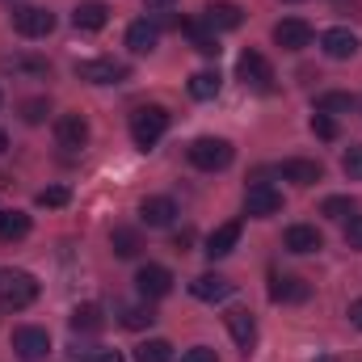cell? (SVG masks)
<instances>
[{"label": "cell", "mask_w": 362, "mask_h": 362, "mask_svg": "<svg viewBox=\"0 0 362 362\" xmlns=\"http://www.w3.org/2000/svg\"><path fill=\"white\" fill-rule=\"evenodd\" d=\"M135 362H173V346L165 337H152V341L135 346Z\"/></svg>", "instance_id": "29"}, {"label": "cell", "mask_w": 362, "mask_h": 362, "mask_svg": "<svg viewBox=\"0 0 362 362\" xmlns=\"http://www.w3.org/2000/svg\"><path fill=\"white\" fill-rule=\"evenodd\" d=\"M232 291H236V282L223 278V274H198V278L189 282V295L202 299V303H223Z\"/></svg>", "instance_id": "16"}, {"label": "cell", "mask_w": 362, "mask_h": 362, "mask_svg": "<svg viewBox=\"0 0 362 362\" xmlns=\"http://www.w3.org/2000/svg\"><path fill=\"white\" fill-rule=\"evenodd\" d=\"M282 245H286L291 253L308 257V253H320V249H325V236H320V228H312V223H291V228L282 232Z\"/></svg>", "instance_id": "15"}, {"label": "cell", "mask_w": 362, "mask_h": 362, "mask_svg": "<svg viewBox=\"0 0 362 362\" xmlns=\"http://www.w3.org/2000/svg\"><path fill=\"white\" fill-rule=\"evenodd\" d=\"M219 85H223L219 72H211V68H206V72H194V76H189V97H194V101H211V97H219Z\"/></svg>", "instance_id": "27"}, {"label": "cell", "mask_w": 362, "mask_h": 362, "mask_svg": "<svg viewBox=\"0 0 362 362\" xmlns=\"http://www.w3.org/2000/svg\"><path fill=\"white\" fill-rule=\"evenodd\" d=\"M72 25H76V30H85V34H97V30H105V25H110V8H105L101 0H81V4H76V13H72Z\"/></svg>", "instance_id": "22"}, {"label": "cell", "mask_w": 362, "mask_h": 362, "mask_svg": "<svg viewBox=\"0 0 362 362\" xmlns=\"http://www.w3.org/2000/svg\"><path fill=\"white\" fill-rule=\"evenodd\" d=\"M34 202H38V206H68L72 194H68V185H47V189H38Z\"/></svg>", "instance_id": "35"}, {"label": "cell", "mask_w": 362, "mask_h": 362, "mask_svg": "<svg viewBox=\"0 0 362 362\" xmlns=\"http://www.w3.org/2000/svg\"><path fill=\"white\" fill-rule=\"evenodd\" d=\"M274 42L282 51H303V47H312V25L303 17H282L274 25Z\"/></svg>", "instance_id": "12"}, {"label": "cell", "mask_w": 362, "mask_h": 362, "mask_svg": "<svg viewBox=\"0 0 362 362\" xmlns=\"http://www.w3.org/2000/svg\"><path fill=\"white\" fill-rule=\"evenodd\" d=\"M76 76L85 85H122L131 76V68L122 59H81L76 64Z\"/></svg>", "instance_id": "5"}, {"label": "cell", "mask_w": 362, "mask_h": 362, "mask_svg": "<svg viewBox=\"0 0 362 362\" xmlns=\"http://www.w3.org/2000/svg\"><path fill=\"white\" fill-rule=\"evenodd\" d=\"M177 0H144V8H152V13H165V8H173Z\"/></svg>", "instance_id": "41"}, {"label": "cell", "mask_w": 362, "mask_h": 362, "mask_svg": "<svg viewBox=\"0 0 362 362\" xmlns=\"http://www.w3.org/2000/svg\"><path fill=\"white\" fill-rule=\"evenodd\" d=\"M135 286H139V295H144L148 303H152V299H165V295L173 291V270L148 262V266H139V274H135Z\"/></svg>", "instance_id": "9"}, {"label": "cell", "mask_w": 362, "mask_h": 362, "mask_svg": "<svg viewBox=\"0 0 362 362\" xmlns=\"http://www.w3.org/2000/svg\"><path fill=\"white\" fill-rule=\"evenodd\" d=\"M185 156H189V165H194V169H202V173H219V169H228V165H232L236 148H232L228 139L202 135V139H194V144L185 148Z\"/></svg>", "instance_id": "2"}, {"label": "cell", "mask_w": 362, "mask_h": 362, "mask_svg": "<svg viewBox=\"0 0 362 362\" xmlns=\"http://www.w3.org/2000/svg\"><path fill=\"white\" fill-rule=\"evenodd\" d=\"M202 21L219 34V30H240L245 25V8L240 4H232V0H211L206 8H202Z\"/></svg>", "instance_id": "14"}, {"label": "cell", "mask_w": 362, "mask_h": 362, "mask_svg": "<svg viewBox=\"0 0 362 362\" xmlns=\"http://www.w3.org/2000/svg\"><path fill=\"white\" fill-rule=\"evenodd\" d=\"M4 68H8V72H21V76H47V72H51V64H47L42 55H8Z\"/></svg>", "instance_id": "28"}, {"label": "cell", "mask_w": 362, "mask_h": 362, "mask_svg": "<svg viewBox=\"0 0 362 362\" xmlns=\"http://www.w3.org/2000/svg\"><path fill=\"white\" fill-rule=\"evenodd\" d=\"M156 42H160V25H156V21L144 17V21H131V25H127V47H131L135 55H152Z\"/></svg>", "instance_id": "21"}, {"label": "cell", "mask_w": 362, "mask_h": 362, "mask_svg": "<svg viewBox=\"0 0 362 362\" xmlns=\"http://www.w3.org/2000/svg\"><path fill=\"white\" fill-rule=\"evenodd\" d=\"M72 329H76V333H101V329H105V312H101L97 303L72 308Z\"/></svg>", "instance_id": "25"}, {"label": "cell", "mask_w": 362, "mask_h": 362, "mask_svg": "<svg viewBox=\"0 0 362 362\" xmlns=\"http://www.w3.org/2000/svg\"><path fill=\"white\" fill-rule=\"evenodd\" d=\"M55 144L68 148V152H81L89 144V122L81 114H59L55 118Z\"/></svg>", "instance_id": "13"}, {"label": "cell", "mask_w": 362, "mask_h": 362, "mask_svg": "<svg viewBox=\"0 0 362 362\" xmlns=\"http://www.w3.org/2000/svg\"><path fill=\"white\" fill-rule=\"evenodd\" d=\"M346 245L350 249H362V215H350L346 219Z\"/></svg>", "instance_id": "36"}, {"label": "cell", "mask_w": 362, "mask_h": 362, "mask_svg": "<svg viewBox=\"0 0 362 362\" xmlns=\"http://www.w3.org/2000/svg\"><path fill=\"white\" fill-rule=\"evenodd\" d=\"M358 34H354V30H346V25H333V30H325V34H320V51H325V55H329V59H337V64H341V59H354V55H358Z\"/></svg>", "instance_id": "11"}, {"label": "cell", "mask_w": 362, "mask_h": 362, "mask_svg": "<svg viewBox=\"0 0 362 362\" xmlns=\"http://www.w3.org/2000/svg\"><path fill=\"white\" fill-rule=\"evenodd\" d=\"M236 245H240V219H232V223H219V228L206 236V249H202V253H206L211 262H219V257H228Z\"/></svg>", "instance_id": "20"}, {"label": "cell", "mask_w": 362, "mask_h": 362, "mask_svg": "<svg viewBox=\"0 0 362 362\" xmlns=\"http://www.w3.org/2000/svg\"><path fill=\"white\" fill-rule=\"evenodd\" d=\"M320 215H329V219H350V215H358V202H354L350 194H333V198L320 202Z\"/></svg>", "instance_id": "30"}, {"label": "cell", "mask_w": 362, "mask_h": 362, "mask_svg": "<svg viewBox=\"0 0 362 362\" xmlns=\"http://www.w3.org/2000/svg\"><path fill=\"white\" fill-rule=\"evenodd\" d=\"M30 236V215L25 211H0V245H13V240H25Z\"/></svg>", "instance_id": "23"}, {"label": "cell", "mask_w": 362, "mask_h": 362, "mask_svg": "<svg viewBox=\"0 0 362 362\" xmlns=\"http://www.w3.org/2000/svg\"><path fill=\"white\" fill-rule=\"evenodd\" d=\"M316 110L329 114V118H337V114L358 110V97H354V93H320V97H316Z\"/></svg>", "instance_id": "26"}, {"label": "cell", "mask_w": 362, "mask_h": 362, "mask_svg": "<svg viewBox=\"0 0 362 362\" xmlns=\"http://www.w3.org/2000/svg\"><path fill=\"white\" fill-rule=\"evenodd\" d=\"M89 362H122V354H118V350H105V346H93Z\"/></svg>", "instance_id": "38"}, {"label": "cell", "mask_w": 362, "mask_h": 362, "mask_svg": "<svg viewBox=\"0 0 362 362\" xmlns=\"http://www.w3.org/2000/svg\"><path fill=\"white\" fill-rule=\"evenodd\" d=\"M181 362H219V358H215V350H211V346H194V350H185V354H181Z\"/></svg>", "instance_id": "37"}, {"label": "cell", "mask_w": 362, "mask_h": 362, "mask_svg": "<svg viewBox=\"0 0 362 362\" xmlns=\"http://www.w3.org/2000/svg\"><path fill=\"white\" fill-rule=\"evenodd\" d=\"M165 131H169V110L165 105H139L131 114V139H135V148H144V152L156 148Z\"/></svg>", "instance_id": "1"}, {"label": "cell", "mask_w": 362, "mask_h": 362, "mask_svg": "<svg viewBox=\"0 0 362 362\" xmlns=\"http://www.w3.org/2000/svg\"><path fill=\"white\" fill-rule=\"evenodd\" d=\"M274 173H278L282 181H291V185H316V181L325 177L320 160H303V156H291V160H282Z\"/></svg>", "instance_id": "18"}, {"label": "cell", "mask_w": 362, "mask_h": 362, "mask_svg": "<svg viewBox=\"0 0 362 362\" xmlns=\"http://www.w3.org/2000/svg\"><path fill=\"white\" fill-rule=\"evenodd\" d=\"M13 354L21 362H42L51 354V333L47 329H34V325H21L13 333Z\"/></svg>", "instance_id": "7"}, {"label": "cell", "mask_w": 362, "mask_h": 362, "mask_svg": "<svg viewBox=\"0 0 362 362\" xmlns=\"http://www.w3.org/2000/svg\"><path fill=\"white\" fill-rule=\"evenodd\" d=\"M139 219H144L148 228H173V219H177V202L165 198V194H152V198L139 202Z\"/></svg>", "instance_id": "17"}, {"label": "cell", "mask_w": 362, "mask_h": 362, "mask_svg": "<svg viewBox=\"0 0 362 362\" xmlns=\"http://www.w3.org/2000/svg\"><path fill=\"white\" fill-rule=\"evenodd\" d=\"M236 76H240L249 89H257V93L274 89V68H270V59H266L262 51H245V55L236 59Z\"/></svg>", "instance_id": "6"}, {"label": "cell", "mask_w": 362, "mask_h": 362, "mask_svg": "<svg viewBox=\"0 0 362 362\" xmlns=\"http://www.w3.org/2000/svg\"><path fill=\"white\" fill-rule=\"evenodd\" d=\"M286 4H299V0H286Z\"/></svg>", "instance_id": "45"}, {"label": "cell", "mask_w": 362, "mask_h": 362, "mask_svg": "<svg viewBox=\"0 0 362 362\" xmlns=\"http://www.w3.org/2000/svg\"><path fill=\"white\" fill-rule=\"evenodd\" d=\"M4 152H8V135L0 131V156H4Z\"/></svg>", "instance_id": "42"}, {"label": "cell", "mask_w": 362, "mask_h": 362, "mask_svg": "<svg viewBox=\"0 0 362 362\" xmlns=\"http://www.w3.org/2000/svg\"><path fill=\"white\" fill-rule=\"evenodd\" d=\"M312 135L325 139V144H333V139H337V118H329V114L316 110V114H312Z\"/></svg>", "instance_id": "34"}, {"label": "cell", "mask_w": 362, "mask_h": 362, "mask_svg": "<svg viewBox=\"0 0 362 362\" xmlns=\"http://www.w3.org/2000/svg\"><path fill=\"white\" fill-rule=\"evenodd\" d=\"M223 325H228L232 341L240 346V354L249 358V354H253V346H257V320H253V312H249V308H232V312L223 316Z\"/></svg>", "instance_id": "10"}, {"label": "cell", "mask_w": 362, "mask_h": 362, "mask_svg": "<svg viewBox=\"0 0 362 362\" xmlns=\"http://www.w3.org/2000/svg\"><path fill=\"white\" fill-rule=\"evenodd\" d=\"M316 362H337V358H333V354H325V358H316Z\"/></svg>", "instance_id": "43"}, {"label": "cell", "mask_w": 362, "mask_h": 362, "mask_svg": "<svg viewBox=\"0 0 362 362\" xmlns=\"http://www.w3.org/2000/svg\"><path fill=\"white\" fill-rule=\"evenodd\" d=\"M13 30H17L21 38H47V34L55 30V13H47V8H38V4H17V8H13Z\"/></svg>", "instance_id": "4"}, {"label": "cell", "mask_w": 362, "mask_h": 362, "mask_svg": "<svg viewBox=\"0 0 362 362\" xmlns=\"http://www.w3.org/2000/svg\"><path fill=\"white\" fill-rule=\"evenodd\" d=\"M38 299V278L25 270H0V308L21 312Z\"/></svg>", "instance_id": "3"}, {"label": "cell", "mask_w": 362, "mask_h": 362, "mask_svg": "<svg viewBox=\"0 0 362 362\" xmlns=\"http://www.w3.org/2000/svg\"><path fill=\"white\" fill-rule=\"evenodd\" d=\"M341 173L350 181H362V144H350L346 156H341Z\"/></svg>", "instance_id": "33"}, {"label": "cell", "mask_w": 362, "mask_h": 362, "mask_svg": "<svg viewBox=\"0 0 362 362\" xmlns=\"http://www.w3.org/2000/svg\"><path fill=\"white\" fill-rule=\"evenodd\" d=\"M17 114H21V122L38 127V122H47V114H51V101H47V97H25V101L17 105Z\"/></svg>", "instance_id": "31"}, {"label": "cell", "mask_w": 362, "mask_h": 362, "mask_svg": "<svg viewBox=\"0 0 362 362\" xmlns=\"http://www.w3.org/2000/svg\"><path fill=\"white\" fill-rule=\"evenodd\" d=\"M189 240H194V232H177V236H173V249L185 253V249H189Z\"/></svg>", "instance_id": "40"}, {"label": "cell", "mask_w": 362, "mask_h": 362, "mask_svg": "<svg viewBox=\"0 0 362 362\" xmlns=\"http://www.w3.org/2000/svg\"><path fill=\"white\" fill-rule=\"evenodd\" d=\"M312 295V286L303 282V278H295V274H274L270 278V299L274 303H303Z\"/></svg>", "instance_id": "19"}, {"label": "cell", "mask_w": 362, "mask_h": 362, "mask_svg": "<svg viewBox=\"0 0 362 362\" xmlns=\"http://www.w3.org/2000/svg\"><path fill=\"white\" fill-rule=\"evenodd\" d=\"M118 316H122V325H127V329H148V325L156 320L152 303H131V308H122Z\"/></svg>", "instance_id": "32"}, {"label": "cell", "mask_w": 362, "mask_h": 362, "mask_svg": "<svg viewBox=\"0 0 362 362\" xmlns=\"http://www.w3.org/2000/svg\"><path fill=\"white\" fill-rule=\"evenodd\" d=\"M346 316H350V325H354V329H362V299L350 303V312H346Z\"/></svg>", "instance_id": "39"}, {"label": "cell", "mask_w": 362, "mask_h": 362, "mask_svg": "<svg viewBox=\"0 0 362 362\" xmlns=\"http://www.w3.org/2000/svg\"><path fill=\"white\" fill-rule=\"evenodd\" d=\"M0 105H4V93H0Z\"/></svg>", "instance_id": "44"}, {"label": "cell", "mask_w": 362, "mask_h": 362, "mask_svg": "<svg viewBox=\"0 0 362 362\" xmlns=\"http://www.w3.org/2000/svg\"><path fill=\"white\" fill-rule=\"evenodd\" d=\"M282 211V189H274L270 181H257V185H249L245 189V215H253V219H270Z\"/></svg>", "instance_id": "8"}, {"label": "cell", "mask_w": 362, "mask_h": 362, "mask_svg": "<svg viewBox=\"0 0 362 362\" xmlns=\"http://www.w3.org/2000/svg\"><path fill=\"white\" fill-rule=\"evenodd\" d=\"M110 249H114V257H139V249H144V240H139V232L135 228H114L110 232Z\"/></svg>", "instance_id": "24"}]
</instances>
